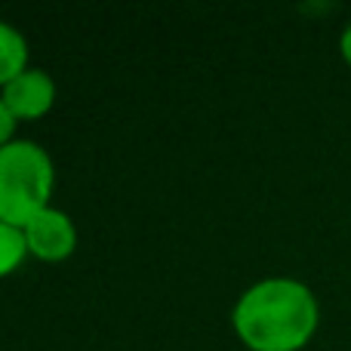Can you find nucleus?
I'll return each instance as SVG.
<instances>
[{
	"mask_svg": "<svg viewBox=\"0 0 351 351\" xmlns=\"http://www.w3.org/2000/svg\"><path fill=\"white\" fill-rule=\"evenodd\" d=\"M321 308L302 280L265 278L234 305L231 327L250 351H302L317 333Z\"/></svg>",
	"mask_w": 351,
	"mask_h": 351,
	"instance_id": "obj_1",
	"label": "nucleus"
},
{
	"mask_svg": "<svg viewBox=\"0 0 351 351\" xmlns=\"http://www.w3.org/2000/svg\"><path fill=\"white\" fill-rule=\"evenodd\" d=\"M56 188L53 158L31 139H12L0 148V222L22 228L47 210Z\"/></svg>",
	"mask_w": 351,
	"mask_h": 351,
	"instance_id": "obj_2",
	"label": "nucleus"
},
{
	"mask_svg": "<svg viewBox=\"0 0 351 351\" xmlns=\"http://www.w3.org/2000/svg\"><path fill=\"white\" fill-rule=\"evenodd\" d=\"M22 234L28 243V256L40 262H65L77 250V228L59 206H47L34 219H28L22 225Z\"/></svg>",
	"mask_w": 351,
	"mask_h": 351,
	"instance_id": "obj_3",
	"label": "nucleus"
},
{
	"mask_svg": "<svg viewBox=\"0 0 351 351\" xmlns=\"http://www.w3.org/2000/svg\"><path fill=\"white\" fill-rule=\"evenodd\" d=\"M6 111L12 114V121H40L53 111L56 105V80L40 68H28L16 80L0 90Z\"/></svg>",
	"mask_w": 351,
	"mask_h": 351,
	"instance_id": "obj_4",
	"label": "nucleus"
},
{
	"mask_svg": "<svg viewBox=\"0 0 351 351\" xmlns=\"http://www.w3.org/2000/svg\"><path fill=\"white\" fill-rule=\"evenodd\" d=\"M28 68V40L10 22H0V90Z\"/></svg>",
	"mask_w": 351,
	"mask_h": 351,
	"instance_id": "obj_5",
	"label": "nucleus"
},
{
	"mask_svg": "<svg viewBox=\"0 0 351 351\" xmlns=\"http://www.w3.org/2000/svg\"><path fill=\"white\" fill-rule=\"evenodd\" d=\"M25 259H28V243H25L22 228L0 222V280L19 271Z\"/></svg>",
	"mask_w": 351,
	"mask_h": 351,
	"instance_id": "obj_6",
	"label": "nucleus"
},
{
	"mask_svg": "<svg viewBox=\"0 0 351 351\" xmlns=\"http://www.w3.org/2000/svg\"><path fill=\"white\" fill-rule=\"evenodd\" d=\"M16 139V121H12V114L6 111L3 99H0V148L6 145V142Z\"/></svg>",
	"mask_w": 351,
	"mask_h": 351,
	"instance_id": "obj_7",
	"label": "nucleus"
},
{
	"mask_svg": "<svg viewBox=\"0 0 351 351\" xmlns=\"http://www.w3.org/2000/svg\"><path fill=\"white\" fill-rule=\"evenodd\" d=\"M339 53H342V59L351 65V25L342 31V37H339Z\"/></svg>",
	"mask_w": 351,
	"mask_h": 351,
	"instance_id": "obj_8",
	"label": "nucleus"
}]
</instances>
